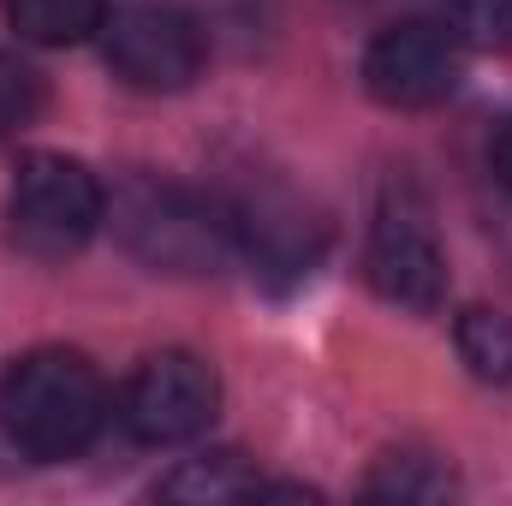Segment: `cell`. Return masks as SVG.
<instances>
[{
  "label": "cell",
  "mask_w": 512,
  "mask_h": 506,
  "mask_svg": "<svg viewBox=\"0 0 512 506\" xmlns=\"http://www.w3.org/2000/svg\"><path fill=\"white\" fill-rule=\"evenodd\" d=\"M364 274H370V286L382 292L387 304H399V310L429 316V310L447 304V256H441V239H435L423 203H411L405 191H393L376 209Z\"/></svg>",
  "instance_id": "obj_6"
},
{
  "label": "cell",
  "mask_w": 512,
  "mask_h": 506,
  "mask_svg": "<svg viewBox=\"0 0 512 506\" xmlns=\"http://www.w3.org/2000/svg\"><path fill=\"white\" fill-rule=\"evenodd\" d=\"M459 358L471 364L477 381H512V322L501 310H465L459 316Z\"/></svg>",
  "instance_id": "obj_10"
},
{
  "label": "cell",
  "mask_w": 512,
  "mask_h": 506,
  "mask_svg": "<svg viewBox=\"0 0 512 506\" xmlns=\"http://www.w3.org/2000/svg\"><path fill=\"white\" fill-rule=\"evenodd\" d=\"M364 489L376 501H441V495H453V477L423 453H387Z\"/></svg>",
  "instance_id": "obj_11"
},
{
  "label": "cell",
  "mask_w": 512,
  "mask_h": 506,
  "mask_svg": "<svg viewBox=\"0 0 512 506\" xmlns=\"http://www.w3.org/2000/svg\"><path fill=\"white\" fill-rule=\"evenodd\" d=\"M0 12L36 48H72L108 24V0H0Z\"/></svg>",
  "instance_id": "obj_8"
},
{
  "label": "cell",
  "mask_w": 512,
  "mask_h": 506,
  "mask_svg": "<svg viewBox=\"0 0 512 506\" xmlns=\"http://www.w3.org/2000/svg\"><path fill=\"white\" fill-rule=\"evenodd\" d=\"M102 54L114 66V78L149 96H173L185 84H197L203 72V30L191 12L143 0V6H120L102 24Z\"/></svg>",
  "instance_id": "obj_4"
},
{
  "label": "cell",
  "mask_w": 512,
  "mask_h": 506,
  "mask_svg": "<svg viewBox=\"0 0 512 506\" xmlns=\"http://www.w3.org/2000/svg\"><path fill=\"white\" fill-rule=\"evenodd\" d=\"M221 381L197 352H155L131 370L120 393V423L143 447H179L215 423Z\"/></svg>",
  "instance_id": "obj_5"
},
{
  "label": "cell",
  "mask_w": 512,
  "mask_h": 506,
  "mask_svg": "<svg viewBox=\"0 0 512 506\" xmlns=\"http://www.w3.org/2000/svg\"><path fill=\"white\" fill-rule=\"evenodd\" d=\"M114 233L126 239V251L149 268L167 274H209L221 256L233 251L239 221L221 215L209 197L185 191V185H155V179H131L114 197Z\"/></svg>",
  "instance_id": "obj_3"
},
{
  "label": "cell",
  "mask_w": 512,
  "mask_h": 506,
  "mask_svg": "<svg viewBox=\"0 0 512 506\" xmlns=\"http://www.w3.org/2000/svg\"><path fill=\"white\" fill-rule=\"evenodd\" d=\"M459 72L465 60H459L453 24L405 18V24H387L364 48V90L382 108H435L459 90Z\"/></svg>",
  "instance_id": "obj_7"
},
{
  "label": "cell",
  "mask_w": 512,
  "mask_h": 506,
  "mask_svg": "<svg viewBox=\"0 0 512 506\" xmlns=\"http://www.w3.org/2000/svg\"><path fill=\"white\" fill-rule=\"evenodd\" d=\"M167 501H256L262 477L245 471L239 453H209V459H185L173 477H161Z\"/></svg>",
  "instance_id": "obj_9"
},
{
  "label": "cell",
  "mask_w": 512,
  "mask_h": 506,
  "mask_svg": "<svg viewBox=\"0 0 512 506\" xmlns=\"http://www.w3.org/2000/svg\"><path fill=\"white\" fill-rule=\"evenodd\" d=\"M42 114V72L0 48V137H18Z\"/></svg>",
  "instance_id": "obj_12"
},
{
  "label": "cell",
  "mask_w": 512,
  "mask_h": 506,
  "mask_svg": "<svg viewBox=\"0 0 512 506\" xmlns=\"http://www.w3.org/2000/svg\"><path fill=\"white\" fill-rule=\"evenodd\" d=\"M447 18L459 42L512 54V0H447Z\"/></svg>",
  "instance_id": "obj_13"
},
{
  "label": "cell",
  "mask_w": 512,
  "mask_h": 506,
  "mask_svg": "<svg viewBox=\"0 0 512 506\" xmlns=\"http://www.w3.org/2000/svg\"><path fill=\"white\" fill-rule=\"evenodd\" d=\"M489 167H495V179L512 191V120L495 131V143H489Z\"/></svg>",
  "instance_id": "obj_14"
},
{
  "label": "cell",
  "mask_w": 512,
  "mask_h": 506,
  "mask_svg": "<svg viewBox=\"0 0 512 506\" xmlns=\"http://www.w3.org/2000/svg\"><path fill=\"white\" fill-rule=\"evenodd\" d=\"M102 221H108V191L84 161L48 155V149L18 161L12 191H6V239L24 256L66 262L96 239Z\"/></svg>",
  "instance_id": "obj_2"
},
{
  "label": "cell",
  "mask_w": 512,
  "mask_h": 506,
  "mask_svg": "<svg viewBox=\"0 0 512 506\" xmlns=\"http://www.w3.org/2000/svg\"><path fill=\"white\" fill-rule=\"evenodd\" d=\"M108 411L114 399H108L102 370L72 346H36L0 381V423L30 459L84 453L102 435Z\"/></svg>",
  "instance_id": "obj_1"
}]
</instances>
